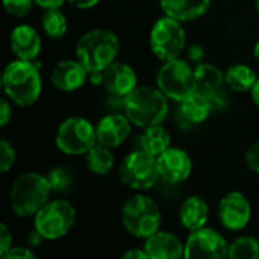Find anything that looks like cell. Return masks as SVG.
Instances as JSON below:
<instances>
[{
    "label": "cell",
    "mask_w": 259,
    "mask_h": 259,
    "mask_svg": "<svg viewBox=\"0 0 259 259\" xmlns=\"http://www.w3.org/2000/svg\"><path fill=\"white\" fill-rule=\"evenodd\" d=\"M88 74L90 73L77 59H65L55 65L50 74V82L56 90L71 93L85 85Z\"/></svg>",
    "instance_id": "15"
},
{
    "label": "cell",
    "mask_w": 259,
    "mask_h": 259,
    "mask_svg": "<svg viewBox=\"0 0 259 259\" xmlns=\"http://www.w3.org/2000/svg\"><path fill=\"white\" fill-rule=\"evenodd\" d=\"M212 112L214 111L208 97L194 91L190 97L181 102L179 118L187 126H196V124H202L203 121H206Z\"/></svg>",
    "instance_id": "22"
},
{
    "label": "cell",
    "mask_w": 259,
    "mask_h": 259,
    "mask_svg": "<svg viewBox=\"0 0 259 259\" xmlns=\"http://www.w3.org/2000/svg\"><path fill=\"white\" fill-rule=\"evenodd\" d=\"M11 50L17 59L32 61L38 58L41 52V36L35 27L29 24H20L11 32Z\"/></svg>",
    "instance_id": "17"
},
{
    "label": "cell",
    "mask_w": 259,
    "mask_h": 259,
    "mask_svg": "<svg viewBox=\"0 0 259 259\" xmlns=\"http://www.w3.org/2000/svg\"><path fill=\"white\" fill-rule=\"evenodd\" d=\"M2 259H38L36 255L30 249L24 247H11L5 255H2Z\"/></svg>",
    "instance_id": "32"
},
{
    "label": "cell",
    "mask_w": 259,
    "mask_h": 259,
    "mask_svg": "<svg viewBox=\"0 0 259 259\" xmlns=\"http://www.w3.org/2000/svg\"><path fill=\"white\" fill-rule=\"evenodd\" d=\"M29 237H30V238H29V243H30L32 246H35V244H39V243L44 240L38 231H33V232H30V235H29Z\"/></svg>",
    "instance_id": "40"
},
{
    "label": "cell",
    "mask_w": 259,
    "mask_h": 259,
    "mask_svg": "<svg viewBox=\"0 0 259 259\" xmlns=\"http://www.w3.org/2000/svg\"><path fill=\"white\" fill-rule=\"evenodd\" d=\"M132 123L124 114H109L105 115L96 126L97 132V143L115 149L126 141L131 134Z\"/></svg>",
    "instance_id": "16"
},
{
    "label": "cell",
    "mask_w": 259,
    "mask_h": 259,
    "mask_svg": "<svg viewBox=\"0 0 259 259\" xmlns=\"http://www.w3.org/2000/svg\"><path fill=\"white\" fill-rule=\"evenodd\" d=\"M46 178L49 181V185L52 188V193H65L73 185V176L64 167L52 168Z\"/></svg>",
    "instance_id": "28"
},
{
    "label": "cell",
    "mask_w": 259,
    "mask_h": 259,
    "mask_svg": "<svg viewBox=\"0 0 259 259\" xmlns=\"http://www.w3.org/2000/svg\"><path fill=\"white\" fill-rule=\"evenodd\" d=\"M76 211L67 200H50L33 217L35 231L41 234L44 240L62 238L74 225Z\"/></svg>",
    "instance_id": "9"
},
{
    "label": "cell",
    "mask_w": 259,
    "mask_h": 259,
    "mask_svg": "<svg viewBox=\"0 0 259 259\" xmlns=\"http://www.w3.org/2000/svg\"><path fill=\"white\" fill-rule=\"evenodd\" d=\"M171 147V137L162 124L146 127L140 137V150L158 158Z\"/></svg>",
    "instance_id": "23"
},
{
    "label": "cell",
    "mask_w": 259,
    "mask_h": 259,
    "mask_svg": "<svg viewBox=\"0 0 259 259\" xmlns=\"http://www.w3.org/2000/svg\"><path fill=\"white\" fill-rule=\"evenodd\" d=\"M120 259H149V256L144 252V249H131L124 252Z\"/></svg>",
    "instance_id": "37"
},
{
    "label": "cell",
    "mask_w": 259,
    "mask_h": 259,
    "mask_svg": "<svg viewBox=\"0 0 259 259\" xmlns=\"http://www.w3.org/2000/svg\"><path fill=\"white\" fill-rule=\"evenodd\" d=\"M41 26L46 36L61 39L68 30V20L61 9H49L41 17Z\"/></svg>",
    "instance_id": "26"
},
{
    "label": "cell",
    "mask_w": 259,
    "mask_h": 259,
    "mask_svg": "<svg viewBox=\"0 0 259 259\" xmlns=\"http://www.w3.org/2000/svg\"><path fill=\"white\" fill-rule=\"evenodd\" d=\"M0 232H2V243H0V255H5L11 247H12V237L9 234V229L6 225H0Z\"/></svg>",
    "instance_id": "35"
},
{
    "label": "cell",
    "mask_w": 259,
    "mask_h": 259,
    "mask_svg": "<svg viewBox=\"0 0 259 259\" xmlns=\"http://www.w3.org/2000/svg\"><path fill=\"white\" fill-rule=\"evenodd\" d=\"M52 188L46 176L29 171L18 176L9 193V203L18 217H35L36 212L50 202Z\"/></svg>",
    "instance_id": "4"
},
{
    "label": "cell",
    "mask_w": 259,
    "mask_h": 259,
    "mask_svg": "<svg viewBox=\"0 0 259 259\" xmlns=\"http://www.w3.org/2000/svg\"><path fill=\"white\" fill-rule=\"evenodd\" d=\"M203 58H205V50L200 44H193L190 46L188 49V59L193 62V64H202L203 62Z\"/></svg>",
    "instance_id": "33"
},
{
    "label": "cell",
    "mask_w": 259,
    "mask_h": 259,
    "mask_svg": "<svg viewBox=\"0 0 259 259\" xmlns=\"http://www.w3.org/2000/svg\"><path fill=\"white\" fill-rule=\"evenodd\" d=\"M228 249L223 235L205 226L187 238L184 259H226Z\"/></svg>",
    "instance_id": "11"
},
{
    "label": "cell",
    "mask_w": 259,
    "mask_h": 259,
    "mask_svg": "<svg viewBox=\"0 0 259 259\" xmlns=\"http://www.w3.org/2000/svg\"><path fill=\"white\" fill-rule=\"evenodd\" d=\"M194 85L197 93L203 96H214L225 90V73L214 64H197L194 67Z\"/></svg>",
    "instance_id": "20"
},
{
    "label": "cell",
    "mask_w": 259,
    "mask_h": 259,
    "mask_svg": "<svg viewBox=\"0 0 259 259\" xmlns=\"http://www.w3.org/2000/svg\"><path fill=\"white\" fill-rule=\"evenodd\" d=\"M3 6L14 17H26L33 6V0H3Z\"/></svg>",
    "instance_id": "30"
},
{
    "label": "cell",
    "mask_w": 259,
    "mask_h": 259,
    "mask_svg": "<svg viewBox=\"0 0 259 259\" xmlns=\"http://www.w3.org/2000/svg\"><path fill=\"white\" fill-rule=\"evenodd\" d=\"M250 96H252L253 103H255V105L259 108V77H258V80H256V83L253 85L252 91H250Z\"/></svg>",
    "instance_id": "39"
},
{
    "label": "cell",
    "mask_w": 259,
    "mask_h": 259,
    "mask_svg": "<svg viewBox=\"0 0 259 259\" xmlns=\"http://www.w3.org/2000/svg\"><path fill=\"white\" fill-rule=\"evenodd\" d=\"M226 259H259V241L255 237H238L231 243Z\"/></svg>",
    "instance_id": "27"
},
{
    "label": "cell",
    "mask_w": 259,
    "mask_h": 259,
    "mask_svg": "<svg viewBox=\"0 0 259 259\" xmlns=\"http://www.w3.org/2000/svg\"><path fill=\"white\" fill-rule=\"evenodd\" d=\"M156 85L167 99L181 103L196 91L194 68L181 58L167 61L156 74Z\"/></svg>",
    "instance_id": "8"
},
{
    "label": "cell",
    "mask_w": 259,
    "mask_h": 259,
    "mask_svg": "<svg viewBox=\"0 0 259 259\" xmlns=\"http://www.w3.org/2000/svg\"><path fill=\"white\" fill-rule=\"evenodd\" d=\"M209 217V206L200 196H190L179 209V220L182 226L191 232L206 226Z\"/></svg>",
    "instance_id": "21"
},
{
    "label": "cell",
    "mask_w": 259,
    "mask_h": 259,
    "mask_svg": "<svg viewBox=\"0 0 259 259\" xmlns=\"http://www.w3.org/2000/svg\"><path fill=\"white\" fill-rule=\"evenodd\" d=\"M191 168L193 164L190 155L179 147H170L158 156L159 178L168 184H181L187 181L191 175Z\"/></svg>",
    "instance_id": "14"
},
{
    "label": "cell",
    "mask_w": 259,
    "mask_h": 259,
    "mask_svg": "<svg viewBox=\"0 0 259 259\" xmlns=\"http://www.w3.org/2000/svg\"><path fill=\"white\" fill-rule=\"evenodd\" d=\"M65 2L67 0H33V5L42 8L44 11H49V9H61Z\"/></svg>",
    "instance_id": "36"
},
{
    "label": "cell",
    "mask_w": 259,
    "mask_h": 259,
    "mask_svg": "<svg viewBox=\"0 0 259 259\" xmlns=\"http://www.w3.org/2000/svg\"><path fill=\"white\" fill-rule=\"evenodd\" d=\"M55 144L65 155H87L97 144L96 127L83 117H68L58 126Z\"/></svg>",
    "instance_id": "7"
},
{
    "label": "cell",
    "mask_w": 259,
    "mask_h": 259,
    "mask_svg": "<svg viewBox=\"0 0 259 259\" xmlns=\"http://www.w3.org/2000/svg\"><path fill=\"white\" fill-rule=\"evenodd\" d=\"M87 167L91 173L94 175H106L112 170L114 167V155L109 147H105L102 144H96L87 155Z\"/></svg>",
    "instance_id": "25"
},
{
    "label": "cell",
    "mask_w": 259,
    "mask_h": 259,
    "mask_svg": "<svg viewBox=\"0 0 259 259\" xmlns=\"http://www.w3.org/2000/svg\"><path fill=\"white\" fill-rule=\"evenodd\" d=\"M226 85L237 93H250L258 80L255 70L246 64H234L225 71Z\"/></svg>",
    "instance_id": "24"
},
{
    "label": "cell",
    "mask_w": 259,
    "mask_h": 259,
    "mask_svg": "<svg viewBox=\"0 0 259 259\" xmlns=\"http://www.w3.org/2000/svg\"><path fill=\"white\" fill-rule=\"evenodd\" d=\"M120 55L118 36L108 29H91L76 44V59L90 74L105 71Z\"/></svg>",
    "instance_id": "1"
},
{
    "label": "cell",
    "mask_w": 259,
    "mask_h": 259,
    "mask_svg": "<svg viewBox=\"0 0 259 259\" xmlns=\"http://www.w3.org/2000/svg\"><path fill=\"white\" fill-rule=\"evenodd\" d=\"M219 217L222 225L229 231L244 229L252 217V206L243 193H228L219 205Z\"/></svg>",
    "instance_id": "12"
},
{
    "label": "cell",
    "mask_w": 259,
    "mask_h": 259,
    "mask_svg": "<svg viewBox=\"0 0 259 259\" xmlns=\"http://www.w3.org/2000/svg\"><path fill=\"white\" fill-rule=\"evenodd\" d=\"M6 97L18 106H32L42 91V79L38 67L32 61L15 59L9 62L2 76Z\"/></svg>",
    "instance_id": "2"
},
{
    "label": "cell",
    "mask_w": 259,
    "mask_h": 259,
    "mask_svg": "<svg viewBox=\"0 0 259 259\" xmlns=\"http://www.w3.org/2000/svg\"><path fill=\"white\" fill-rule=\"evenodd\" d=\"M67 2L77 9H90L94 8L100 0H67Z\"/></svg>",
    "instance_id": "38"
},
{
    "label": "cell",
    "mask_w": 259,
    "mask_h": 259,
    "mask_svg": "<svg viewBox=\"0 0 259 259\" xmlns=\"http://www.w3.org/2000/svg\"><path fill=\"white\" fill-rule=\"evenodd\" d=\"M255 9H256V12H258L259 15V0H255Z\"/></svg>",
    "instance_id": "42"
},
{
    "label": "cell",
    "mask_w": 259,
    "mask_h": 259,
    "mask_svg": "<svg viewBox=\"0 0 259 259\" xmlns=\"http://www.w3.org/2000/svg\"><path fill=\"white\" fill-rule=\"evenodd\" d=\"M121 220L131 235L147 240L159 231L162 215L159 206L152 197L135 194L124 202L121 208Z\"/></svg>",
    "instance_id": "5"
},
{
    "label": "cell",
    "mask_w": 259,
    "mask_h": 259,
    "mask_svg": "<svg viewBox=\"0 0 259 259\" xmlns=\"http://www.w3.org/2000/svg\"><path fill=\"white\" fill-rule=\"evenodd\" d=\"M100 85L111 96L124 99L138 87L137 71L129 64L115 61L100 73Z\"/></svg>",
    "instance_id": "13"
},
{
    "label": "cell",
    "mask_w": 259,
    "mask_h": 259,
    "mask_svg": "<svg viewBox=\"0 0 259 259\" xmlns=\"http://www.w3.org/2000/svg\"><path fill=\"white\" fill-rule=\"evenodd\" d=\"M12 117V109H11V105L8 102V97H3L2 99V105H0V126L5 127L9 120Z\"/></svg>",
    "instance_id": "34"
},
{
    "label": "cell",
    "mask_w": 259,
    "mask_h": 259,
    "mask_svg": "<svg viewBox=\"0 0 259 259\" xmlns=\"http://www.w3.org/2000/svg\"><path fill=\"white\" fill-rule=\"evenodd\" d=\"M144 252L149 259H184L185 244L171 232L158 231L144 243Z\"/></svg>",
    "instance_id": "18"
},
{
    "label": "cell",
    "mask_w": 259,
    "mask_h": 259,
    "mask_svg": "<svg viewBox=\"0 0 259 259\" xmlns=\"http://www.w3.org/2000/svg\"><path fill=\"white\" fill-rule=\"evenodd\" d=\"M246 164L247 167L259 175V141L253 143L246 152Z\"/></svg>",
    "instance_id": "31"
},
{
    "label": "cell",
    "mask_w": 259,
    "mask_h": 259,
    "mask_svg": "<svg viewBox=\"0 0 259 259\" xmlns=\"http://www.w3.org/2000/svg\"><path fill=\"white\" fill-rule=\"evenodd\" d=\"M253 56L259 61V39L255 42V46H253Z\"/></svg>",
    "instance_id": "41"
},
{
    "label": "cell",
    "mask_w": 259,
    "mask_h": 259,
    "mask_svg": "<svg viewBox=\"0 0 259 259\" xmlns=\"http://www.w3.org/2000/svg\"><path fill=\"white\" fill-rule=\"evenodd\" d=\"M149 46L152 53L162 62L181 58L187 46V33L182 23L167 15L158 18L150 29Z\"/></svg>",
    "instance_id": "6"
},
{
    "label": "cell",
    "mask_w": 259,
    "mask_h": 259,
    "mask_svg": "<svg viewBox=\"0 0 259 259\" xmlns=\"http://www.w3.org/2000/svg\"><path fill=\"white\" fill-rule=\"evenodd\" d=\"M159 6L167 17L184 23L205 15L211 6V0H159Z\"/></svg>",
    "instance_id": "19"
},
{
    "label": "cell",
    "mask_w": 259,
    "mask_h": 259,
    "mask_svg": "<svg viewBox=\"0 0 259 259\" xmlns=\"http://www.w3.org/2000/svg\"><path fill=\"white\" fill-rule=\"evenodd\" d=\"M120 179L134 191L152 188L159 179L158 158L140 149L129 153L120 164Z\"/></svg>",
    "instance_id": "10"
},
{
    "label": "cell",
    "mask_w": 259,
    "mask_h": 259,
    "mask_svg": "<svg viewBox=\"0 0 259 259\" xmlns=\"http://www.w3.org/2000/svg\"><path fill=\"white\" fill-rule=\"evenodd\" d=\"M121 105L131 123L143 129L162 124L168 114V99L158 87H137Z\"/></svg>",
    "instance_id": "3"
},
{
    "label": "cell",
    "mask_w": 259,
    "mask_h": 259,
    "mask_svg": "<svg viewBox=\"0 0 259 259\" xmlns=\"http://www.w3.org/2000/svg\"><path fill=\"white\" fill-rule=\"evenodd\" d=\"M15 164V149L8 140L0 141V171H9Z\"/></svg>",
    "instance_id": "29"
}]
</instances>
